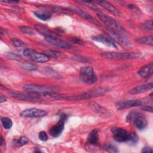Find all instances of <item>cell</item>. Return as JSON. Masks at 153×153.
<instances>
[{
  "label": "cell",
  "instance_id": "cell-29",
  "mask_svg": "<svg viewBox=\"0 0 153 153\" xmlns=\"http://www.w3.org/2000/svg\"><path fill=\"white\" fill-rule=\"evenodd\" d=\"M138 140H139L138 136L135 132H131L129 133L128 142H130L133 144H136V143H137Z\"/></svg>",
  "mask_w": 153,
  "mask_h": 153
},
{
  "label": "cell",
  "instance_id": "cell-24",
  "mask_svg": "<svg viewBox=\"0 0 153 153\" xmlns=\"http://www.w3.org/2000/svg\"><path fill=\"white\" fill-rule=\"evenodd\" d=\"M90 106L91 107V108L94 110L95 111L100 113V114H109V113L108 112V111L107 110H106L105 109H104L103 108L101 107L100 105H97L96 103H90Z\"/></svg>",
  "mask_w": 153,
  "mask_h": 153
},
{
  "label": "cell",
  "instance_id": "cell-19",
  "mask_svg": "<svg viewBox=\"0 0 153 153\" xmlns=\"http://www.w3.org/2000/svg\"><path fill=\"white\" fill-rule=\"evenodd\" d=\"M152 87H153V84H152V82L148 83V84H145L139 85H137V86L134 87L133 88H132L130 91V93L132 94H140V93H143L148 90L152 89Z\"/></svg>",
  "mask_w": 153,
  "mask_h": 153
},
{
  "label": "cell",
  "instance_id": "cell-33",
  "mask_svg": "<svg viewBox=\"0 0 153 153\" xmlns=\"http://www.w3.org/2000/svg\"><path fill=\"white\" fill-rule=\"evenodd\" d=\"M13 44L17 48H21L25 45V44L23 41H22L20 39H18L17 38H13L11 39Z\"/></svg>",
  "mask_w": 153,
  "mask_h": 153
},
{
  "label": "cell",
  "instance_id": "cell-38",
  "mask_svg": "<svg viewBox=\"0 0 153 153\" xmlns=\"http://www.w3.org/2000/svg\"><path fill=\"white\" fill-rule=\"evenodd\" d=\"M39 138L42 141H47L48 140V136L44 131H41L39 133Z\"/></svg>",
  "mask_w": 153,
  "mask_h": 153
},
{
  "label": "cell",
  "instance_id": "cell-21",
  "mask_svg": "<svg viewBox=\"0 0 153 153\" xmlns=\"http://www.w3.org/2000/svg\"><path fill=\"white\" fill-rule=\"evenodd\" d=\"M34 27H35V29L36 30V32H38V33L44 36L45 38L53 36L52 32L48 28H47L44 26L38 24V25H35L34 26Z\"/></svg>",
  "mask_w": 153,
  "mask_h": 153
},
{
  "label": "cell",
  "instance_id": "cell-14",
  "mask_svg": "<svg viewBox=\"0 0 153 153\" xmlns=\"http://www.w3.org/2000/svg\"><path fill=\"white\" fill-rule=\"evenodd\" d=\"M92 39L94 41L102 43L110 47H112L115 48H117V45L115 43V41H114L110 37H108L102 35H99L93 36Z\"/></svg>",
  "mask_w": 153,
  "mask_h": 153
},
{
  "label": "cell",
  "instance_id": "cell-1",
  "mask_svg": "<svg viewBox=\"0 0 153 153\" xmlns=\"http://www.w3.org/2000/svg\"><path fill=\"white\" fill-rule=\"evenodd\" d=\"M23 89L32 94H43L47 96L52 93H57L59 88L56 87L39 85L35 84H26L23 87Z\"/></svg>",
  "mask_w": 153,
  "mask_h": 153
},
{
  "label": "cell",
  "instance_id": "cell-27",
  "mask_svg": "<svg viewBox=\"0 0 153 153\" xmlns=\"http://www.w3.org/2000/svg\"><path fill=\"white\" fill-rule=\"evenodd\" d=\"M2 124L5 129H10L13 125V122L8 117H2L1 118Z\"/></svg>",
  "mask_w": 153,
  "mask_h": 153
},
{
  "label": "cell",
  "instance_id": "cell-16",
  "mask_svg": "<svg viewBox=\"0 0 153 153\" xmlns=\"http://www.w3.org/2000/svg\"><path fill=\"white\" fill-rule=\"evenodd\" d=\"M71 9L72 10V11L76 13L79 16H80L81 17H82L85 20H87L94 25H99V22L94 17L91 16L88 13L83 11L81 8L78 7H71Z\"/></svg>",
  "mask_w": 153,
  "mask_h": 153
},
{
  "label": "cell",
  "instance_id": "cell-22",
  "mask_svg": "<svg viewBox=\"0 0 153 153\" xmlns=\"http://www.w3.org/2000/svg\"><path fill=\"white\" fill-rule=\"evenodd\" d=\"M34 14L37 18L44 21L47 20L51 17V14L47 11H34Z\"/></svg>",
  "mask_w": 153,
  "mask_h": 153
},
{
  "label": "cell",
  "instance_id": "cell-6",
  "mask_svg": "<svg viewBox=\"0 0 153 153\" xmlns=\"http://www.w3.org/2000/svg\"><path fill=\"white\" fill-rule=\"evenodd\" d=\"M23 54L30 60L35 62L45 63L50 60V58L44 53L37 52L35 50L30 48L25 49L23 51Z\"/></svg>",
  "mask_w": 153,
  "mask_h": 153
},
{
  "label": "cell",
  "instance_id": "cell-2",
  "mask_svg": "<svg viewBox=\"0 0 153 153\" xmlns=\"http://www.w3.org/2000/svg\"><path fill=\"white\" fill-rule=\"evenodd\" d=\"M108 88L105 87H99L92 89L85 93L75 96H66L65 100H78L82 99H88L90 98L101 96L108 91Z\"/></svg>",
  "mask_w": 153,
  "mask_h": 153
},
{
  "label": "cell",
  "instance_id": "cell-8",
  "mask_svg": "<svg viewBox=\"0 0 153 153\" xmlns=\"http://www.w3.org/2000/svg\"><path fill=\"white\" fill-rule=\"evenodd\" d=\"M113 137L115 140L118 142H128L129 133L123 128H114L112 129Z\"/></svg>",
  "mask_w": 153,
  "mask_h": 153
},
{
  "label": "cell",
  "instance_id": "cell-41",
  "mask_svg": "<svg viewBox=\"0 0 153 153\" xmlns=\"http://www.w3.org/2000/svg\"><path fill=\"white\" fill-rule=\"evenodd\" d=\"M6 100H7L6 97H5V96H4V95H2V94H1V96H0V102H1V103H2V102H5Z\"/></svg>",
  "mask_w": 153,
  "mask_h": 153
},
{
  "label": "cell",
  "instance_id": "cell-30",
  "mask_svg": "<svg viewBox=\"0 0 153 153\" xmlns=\"http://www.w3.org/2000/svg\"><path fill=\"white\" fill-rule=\"evenodd\" d=\"M28 142V139L25 136L20 137L15 142V145L17 146H22Z\"/></svg>",
  "mask_w": 153,
  "mask_h": 153
},
{
  "label": "cell",
  "instance_id": "cell-10",
  "mask_svg": "<svg viewBox=\"0 0 153 153\" xmlns=\"http://www.w3.org/2000/svg\"><path fill=\"white\" fill-rule=\"evenodd\" d=\"M142 102L139 100L131 99V100H121L117 102L115 105L116 109L118 110H121L123 109H126L131 107H135L142 105Z\"/></svg>",
  "mask_w": 153,
  "mask_h": 153
},
{
  "label": "cell",
  "instance_id": "cell-28",
  "mask_svg": "<svg viewBox=\"0 0 153 153\" xmlns=\"http://www.w3.org/2000/svg\"><path fill=\"white\" fill-rule=\"evenodd\" d=\"M140 28L142 30H146V31L152 30V29H153L152 20H148V21L145 22V23L142 24V25L140 26Z\"/></svg>",
  "mask_w": 153,
  "mask_h": 153
},
{
  "label": "cell",
  "instance_id": "cell-17",
  "mask_svg": "<svg viewBox=\"0 0 153 153\" xmlns=\"http://www.w3.org/2000/svg\"><path fill=\"white\" fill-rule=\"evenodd\" d=\"M95 2L99 4L101 7H102L110 13H112L114 15L117 16H120V11L115 6H114L112 4L109 3V2L105 1H95Z\"/></svg>",
  "mask_w": 153,
  "mask_h": 153
},
{
  "label": "cell",
  "instance_id": "cell-5",
  "mask_svg": "<svg viewBox=\"0 0 153 153\" xmlns=\"http://www.w3.org/2000/svg\"><path fill=\"white\" fill-rule=\"evenodd\" d=\"M81 79L85 84H93L97 81V77L91 66H83L80 69Z\"/></svg>",
  "mask_w": 153,
  "mask_h": 153
},
{
  "label": "cell",
  "instance_id": "cell-40",
  "mask_svg": "<svg viewBox=\"0 0 153 153\" xmlns=\"http://www.w3.org/2000/svg\"><path fill=\"white\" fill-rule=\"evenodd\" d=\"M141 109L143 111H148V112H152V111H153V108L151 106H143L141 108Z\"/></svg>",
  "mask_w": 153,
  "mask_h": 153
},
{
  "label": "cell",
  "instance_id": "cell-43",
  "mask_svg": "<svg viewBox=\"0 0 153 153\" xmlns=\"http://www.w3.org/2000/svg\"><path fill=\"white\" fill-rule=\"evenodd\" d=\"M3 141H4V138H3V137L1 136V145L3 143Z\"/></svg>",
  "mask_w": 153,
  "mask_h": 153
},
{
  "label": "cell",
  "instance_id": "cell-13",
  "mask_svg": "<svg viewBox=\"0 0 153 153\" xmlns=\"http://www.w3.org/2000/svg\"><path fill=\"white\" fill-rule=\"evenodd\" d=\"M10 94L11 97L18 100L30 101V102H39L42 100V99L40 97L36 96L25 94L22 93H15V92H11L10 93Z\"/></svg>",
  "mask_w": 153,
  "mask_h": 153
},
{
  "label": "cell",
  "instance_id": "cell-42",
  "mask_svg": "<svg viewBox=\"0 0 153 153\" xmlns=\"http://www.w3.org/2000/svg\"><path fill=\"white\" fill-rule=\"evenodd\" d=\"M1 2H8V3H17V2H19V1H1Z\"/></svg>",
  "mask_w": 153,
  "mask_h": 153
},
{
  "label": "cell",
  "instance_id": "cell-9",
  "mask_svg": "<svg viewBox=\"0 0 153 153\" xmlns=\"http://www.w3.org/2000/svg\"><path fill=\"white\" fill-rule=\"evenodd\" d=\"M47 112L42 109L36 108H29L23 111L20 113V115L23 117L30 118H39L47 115Z\"/></svg>",
  "mask_w": 153,
  "mask_h": 153
},
{
  "label": "cell",
  "instance_id": "cell-18",
  "mask_svg": "<svg viewBox=\"0 0 153 153\" xmlns=\"http://www.w3.org/2000/svg\"><path fill=\"white\" fill-rule=\"evenodd\" d=\"M153 64L152 63L142 67L138 71V75L142 78H148L152 75Z\"/></svg>",
  "mask_w": 153,
  "mask_h": 153
},
{
  "label": "cell",
  "instance_id": "cell-25",
  "mask_svg": "<svg viewBox=\"0 0 153 153\" xmlns=\"http://www.w3.org/2000/svg\"><path fill=\"white\" fill-rule=\"evenodd\" d=\"M103 149L106 152L111 153H117L118 152L117 146L111 143H105L103 146Z\"/></svg>",
  "mask_w": 153,
  "mask_h": 153
},
{
  "label": "cell",
  "instance_id": "cell-3",
  "mask_svg": "<svg viewBox=\"0 0 153 153\" xmlns=\"http://www.w3.org/2000/svg\"><path fill=\"white\" fill-rule=\"evenodd\" d=\"M140 54L137 53H123V52H104L100 56L104 58L113 60H128L137 59L140 57Z\"/></svg>",
  "mask_w": 153,
  "mask_h": 153
},
{
  "label": "cell",
  "instance_id": "cell-39",
  "mask_svg": "<svg viewBox=\"0 0 153 153\" xmlns=\"http://www.w3.org/2000/svg\"><path fill=\"white\" fill-rule=\"evenodd\" d=\"M141 152H145V153H149V152L151 153V152H152V149L149 146H145L144 148H142Z\"/></svg>",
  "mask_w": 153,
  "mask_h": 153
},
{
  "label": "cell",
  "instance_id": "cell-35",
  "mask_svg": "<svg viewBox=\"0 0 153 153\" xmlns=\"http://www.w3.org/2000/svg\"><path fill=\"white\" fill-rule=\"evenodd\" d=\"M68 39L72 42H74L75 44H79V45H85V43L84 42L80 39L79 38H75V37H71V38H69Z\"/></svg>",
  "mask_w": 153,
  "mask_h": 153
},
{
  "label": "cell",
  "instance_id": "cell-15",
  "mask_svg": "<svg viewBox=\"0 0 153 153\" xmlns=\"http://www.w3.org/2000/svg\"><path fill=\"white\" fill-rule=\"evenodd\" d=\"M65 122V121H64L63 120L60 119L56 124H55L50 128V134L54 137H59L64 129Z\"/></svg>",
  "mask_w": 153,
  "mask_h": 153
},
{
  "label": "cell",
  "instance_id": "cell-37",
  "mask_svg": "<svg viewBox=\"0 0 153 153\" xmlns=\"http://www.w3.org/2000/svg\"><path fill=\"white\" fill-rule=\"evenodd\" d=\"M22 66L24 69L28 71H35L36 69V66L31 63H24Z\"/></svg>",
  "mask_w": 153,
  "mask_h": 153
},
{
  "label": "cell",
  "instance_id": "cell-7",
  "mask_svg": "<svg viewBox=\"0 0 153 153\" xmlns=\"http://www.w3.org/2000/svg\"><path fill=\"white\" fill-rule=\"evenodd\" d=\"M97 16L102 22H103L104 23L107 25L109 27L115 29V31L117 30L123 33L126 32V29L118 22L115 20L113 18L109 16H108L102 13H98Z\"/></svg>",
  "mask_w": 153,
  "mask_h": 153
},
{
  "label": "cell",
  "instance_id": "cell-26",
  "mask_svg": "<svg viewBox=\"0 0 153 153\" xmlns=\"http://www.w3.org/2000/svg\"><path fill=\"white\" fill-rule=\"evenodd\" d=\"M43 53L45 55H46L47 56H48L49 58L53 57V58L58 59L61 56V54L59 51H57L55 50H46V51H44Z\"/></svg>",
  "mask_w": 153,
  "mask_h": 153
},
{
  "label": "cell",
  "instance_id": "cell-12",
  "mask_svg": "<svg viewBox=\"0 0 153 153\" xmlns=\"http://www.w3.org/2000/svg\"><path fill=\"white\" fill-rule=\"evenodd\" d=\"M107 33L109 35L110 38L114 41H115L119 43L120 45H121L124 47H127V46H130V42L127 39H126L125 38L122 36L119 33H118L115 30H112L108 29L107 30Z\"/></svg>",
  "mask_w": 153,
  "mask_h": 153
},
{
  "label": "cell",
  "instance_id": "cell-31",
  "mask_svg": "<svg viewBox=\"0 0 153 153\" xmlns=\"http://www.w3.org/2000/svg\"><path fill=\"white\" fill-rule=\"evenodd\" d=\"M20 30L23 33H24L25 34H28V35H34L35 34L34 30L32 28H30L28 26H20Z\"/></svg>",
  "mask_w": 153,
  "mask_h": 153
},
{
  "label": "cell",
  "instance_id": "cell-23",
  "mask_svg": "<svg viewBox=\"0 0 153 153\" xmlns=\"http://www.w3.org/2000/svg\"><path fill=\"white\" fill-rule=\"evenodd\" d=\"M136 41L142 44L151 45H153V37L152 36H147L139 38L136 39Z\"/></svg>",
  "mask_w": 153,
  "mask_h": 153
},
{
  "label": "cell",
  "instance_id": "cell-34",
  "mask_svg": "<svg viewBox=\"0 0 153 153\" xmlns=\"http://www.w3.org/2000/svg\"><path fill=\"white\" fill-rule=\"evenodd\" d=\"M6 56L11 59H13V60H20L22 59L21 58V56L17 54H15L14 53H12V52H8L6 54Z\"/></svg>",
  "mask_w": 153,
  "mask_h": 153
},
{
  "label": "cell",
  "instance_id": "cell-4",
  "mask_svg": "<svg viewBox=\"0 0 153 153\" xmlns=\"http://www.w3.org/2000/svg\"><path fill=\"white\" fill-rule=\"evenodd\" d=\"M126 120L128 123H133L139 130L144 129L148 124L145 117L142 114L135 111L130 112L128 114Z\"/></svg>",
  "mask_w": 153,
  "mask_h": 153
},
{
  "label": "cell",
  "instance_id": "cell-32",
  "mask_svg": "<svg viewBox=\"0 0 153 153\" xmlns=\"http://www.w3.org/2000/svg\"><path fill=\"white\" fill-rule=\"evenodd\" d=\"M79 2L81 3L85 4V5H87L88 7L90 8L91 9H92L93 10H96L97 11H99V13H101L99 8L96 5H94L93 4H92L93 2H90V1H79Z\"/></svg>",
  "mask_w": 153,
  "mask_h": 153
},
{
  "label": "cell",
  "instance_id": "cell-20",
  "mask_svg": "<svg viewBox=\"0 0 153 153\" xmlns=\"http://www.w3.org/2000/svg\"><path fill=\"white\" fill-rule=\"evenodd\" d=\"M99 130L97 128L93 129L88 135V143L91 145H97L99 144Z\"/></svg>",
  "mask_w": 153,
  "mask_h": 153
},
{
  "label": "cell",
  "instance_id": "cell-11",
  "mask_svg": "<svg viewBox=\"0 0 153 153\" xmlns=\"http://www.w3.org/2000/svg\"><path fill=\"white\" fill-rule=\"evenodd\" d=\"M45 39L47 42L50 43L51 44L59 47L60 48H62V49H65V50H70V49H72L73 47L68 44H67L66 42H64L63 41H62L53 36H48V37H45Z\"/></svg>",
  "mask_w": 153,
  "mask_h": 153
},
{
  "label": "cell",
  "instance_id": "cell-36",
  "mask_svg": "<svg viewBox=\"0 0 153 153\" xmlns=\"http://www.w3.org/2000/svg\"><path fill=\"white\" fill-rule=\"evenodd\" d=\"M75 60H76L79 62H88L90 60L87 57H82L81 56H75L72 57Z\"/></svg>",
  "mask_w": 153,
  "mask_h": 153
}]
</instances>
